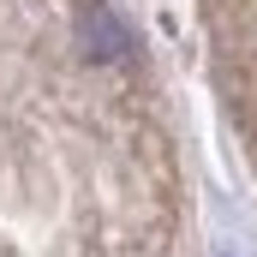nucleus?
<instances>
[{
	"mask_svg": "<svg viewBox=\"0 0 257 257\" xmlns=\"http://www.w3.org/2000/svg\"><path fill=\"white\" fill-rule=\"evenodd\" d=\"M78 36H84V54L96 66H126L132 60V36H126V24H120L108 6H90L84 24H78Z\"/></svg>",
	"mask_w": 257,
	"mask_h": 257,
	"instance_id": "1",
	"label": "nucleus"
}]
</instances>
